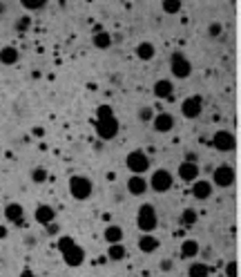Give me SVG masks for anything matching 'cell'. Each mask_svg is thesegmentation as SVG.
I'll list each match as a JSON object with an SVG mask.
<instances>
[{
  "label": "cell",
  "instance_id": "6da1fadb",
  "mask_svg": "<svg viewBox=\"0 0 241 277\" xmlns=\"http://www.w3.org/2000/svg\"><path fill=\"white\" fill-rule=\"evenodd\" d=\"M136 226L139 230H143L145 235H152L159 226V215H156V208L152 204H143L139 208V215H136Z\"/></svg>",
  "mask_w": 241,
  "mask_h": 277
},
{
  "label": "cell",
  "instance_id": "7a4b0ae2",
  "mask_svg": "<svg viewBox=\"0 0 241 277\" xmlns=\"http://www.w3.org/2000/svg\"><path fill=\"white\" fill-rule=\"evenodd\" d=\"M69 195L76 201H85L92 197V181L83 175H74L69 179Z\"/></svg>",
  "mask_w": 241,
  "mask_h": 277
},
{
  "label": "cell",
  "instance_id": "3957f363",
  "mask_svg": "<svg viewBox=\"0 0 241 277\" xmlns=\"http://www.w3.org/2000/svg\"><path fill=\"white\" fill-rule=\"evenodd\" d=\"M125 165H127V170H130L132 175L143 177V172L150 170V156L145 154L143 150H132L130 154L125 156Z\"/></svg>",
  "mask_w": 241,
  "mask_h": 277
},
{
  "label": "cell",
  "instance_id": "277c9868",
  "mask_svg": "<svg viewBox=\"0 0 241 277\" xmlns=\"http://www.w3.org/2000/svg\"><path fill=\"white\" fill-rule=\"evenodd\" d=\"M150 188L154 190V192H168L170 188L174 185V177L170 170H165V168H159V170L152 172V177H150Z\"/></svg>",
  "mask_w": 241,
  "mask_h": 277
},
{
  "label": "cell",
  "instance_id": "5b68a950",
  "mask_svg": "<svg viewBox=\"0 0 241 277\" xmlns=\"http://www.w3.org/2000/svg\"><path fill=\"white\" fill-rule=\"evenodd\" d=\"M170 72L174 78H188L192 74V63L185 59V54L174 52L172 59H170Z\"/></svg>",
  "mask_w": 241,
  "mask_h": 277
},
{
  "label": "cell",
  "instance_id": "8992f818",
  "mask_svg": "<svg viewBox=\"0 0 241 277\" xmlns=\"http://www.w3.org/2000/svg\"><path fill=\"white\" fill-rule=\"evenodd\" d=\"M235 170H232L230 165H219V168H214L212 172V181L210 184L217 185V188H230L232 184H235Z\"/></svg>",
  "mask_w": 241,
  "mask_h": 277
},
{
  "label": "cell",
  "instance_id": "52a82bcc",
  "mask_svg": "<svg viewBox=\"0 0 241 277\" xmlns=\"http://www.w3.org/2000/svg\"><path fill=\"white\" fill-rule=\"evenodd\" d=\"M235 143H237L235 134H232V132H228V130H219L217 134L212 136V148H214V150H219V152L235 150Z\"/></svg>",
  "mask_w": 241,
  "mask_h": 277
},
{
  "label": "cell",
  "instance_id": "ba28073f",
  "mask_svg": "<svg viewBox=\"0 0 241 277\" xmlns=\"http://www.w3.org/2000/svg\"><path fill=\"white\" fill-rule=\"evenodd\" d=\"M96 134L101 136L103 141H110V139H114V136L119 134V121H116V117L101 119V121H96Z\"/></svg>",
  "mask_w": 241,
  "mask_h": 277
},
{
  "label": "cell",
  "instance_id": "9c48e42d",
  "mask_svg": "<svg viewBox=\"0 0 241 277\" xmlns=\"http://www.w3.org/2000/svg\"><path fill=\"white\" fill-rule=\"evenodd\" d=\"M201 112H203L201 96H188L181 103V114H183L185 119H197V117H201Z\"/></svg>",
  "mask_w": 241,
  "mask_h": 277
},
{
  "label": "cell",
  "instance_id": "30bf717a",
  "mask_svg": "<svg viewBox=\"0 0 241 277\" xmlns=\"http://www.w3.org/2000/svg\"><path fill=\"white\" fill-rule=\"evenodd\" d=\"M152 127H154L159 134H168L174 130V117L170 112H159L152 119Z\"/></svg>",
  "mask_w": 241,
  "mask_h": 277
},
{
  "label": "cell",
  "instance_id": "8fae6325",
  "mask_svg": "<svg viewBox=\"0 0 241 277\" xmlns=\"http://www.w3.org/2000/svg\"><path fill=\"white\" fill-rule=\"evenodd\" d=\"M212 188L214 185L208 179H197V181H192V197L199 201H208L212 197Z\"/></svg>",
  "mask_w": 241,
  "mask_h": 277
},
{
  "label": "cell",
  "instance_id": "7c38bea8",
  "mask_svg": "<svg viewBox=\"0 0 241 277\" xmlns=\"http://www.w3.org/2000/svg\"><path fill=\"white\" fill-rule=\"evenodd\" d=\"M177 175H179V179H181V181L192 184V181L199 179V165L197 163H190V161H183V163L179 165Z\"/></svg>",
  "mask_w": 241,
  "mask_h": 277
},
{
  "label": "cell",
  "instance_id": "4fadbf2b",
  "mask_svg": "<svg viewBox=\"0 0 241 277\" xmlns=\"http://www.w3.org/2000/svg\"><path fill=\"white\" fill-rule=\"evenodd\" d=\"M63 259H65V264H67V266L78 268L83 262H85V250H83V246H78V244H74V246L69 248L67 253L63 255Z\"/></svg>",
  "mask_w": 241,
  "mask_h": 277
},
{
  "label": "cell",
  "instance_id": "5bb4252c",
  "mask_svg": "<svg viewBox=\"0 0 241 277\" xmlns=\"http://www.w3.org/2000/svg\"><path fill=\"white\" fill-rule=\"evenodd\" d=\"M34 219L38 221L40 226H49V224H54V221H56V210H54L52 206L43 204V206H38V208H36Z\"/></svg>",
  "mask_w": 241,
  "mask_h": 277
},
{
  "label": "cell",
  "instance_id": "9a60e30c",
  "mask_svg": "<svg viewBox=\"0 0 241 277\" xmlns=\"http://www.w3.org/2000/svg\"><path fill=\"white\" fill-rule=\"evenodd\" d=\"M5 219L11 221L16 226H23L25 224V210L20 204H7L5 206Z\"/></svg>",
  "mask_w": 241,
  "mask_h": 277
},
{
  "label": "cell",
  "instance_id": "2e32d148",
  "mask_svg": "<svg viewBox=\"0 0 241 277\" xmlns=\"http://www.w3.org/2000/svg\"><path fill=\"white\" fill-rule=\"evenodd\" d=\"M127 192L130 195H145L148 192V179L141 175H132L130 179H127Z\"/></svg>",
  "mask_w": 241,
  "mask_h": 277
},
{
  "label": "cell",
  "instance_id": "e0dca14e",
  "mask_svg": "<svg viewBox=\"0 0 241 277\" xmlns=\"http://www.w3.org/2000/svg\"><path fill=\"white\" fill-rule=\"evenodd\" d=\"M159 246H161V242L154 237V235H141L139 237V250L141 253H145V255H152V253H156L159 250Z\"/></svg>",
  "mask_w": 241,
  "mask_h": 277
},
{
  "label": "cell",
  "instance_id": "ac0fdd59",
  "mask_svg": "<svg viewBox=\"0 0 241 277\" xmlns=\"http://www.w3.org/2000/svg\"><path fill=\"white\" fill-rule=\"evenodd\" d=\"M152 92H154L156 98H170L174 92V85H172V81H168V78H159V81L154 83Z\"/></svg>",
  "mask_w": 241,
  "mask_h": 277
},
{
  "label": "cell",
  "instance_id": "d6986e66",
  "mask_svg": "<svg viewBox=\"0 0 241 277\" xmlns=\"http://www.w3.org/2000/svg\"><path fill=\"white\" fill-rule=\"evenodd\" d=\"M136 56H139V61H152L156 56V47L150 40H143L136 45Z\"/></svg>",
  "mask_w": 241,
  "mask_h": 277
},
{
  "label": "cell",
  "instance_id": "ffe728a7",
  "mask_svg": "<svg viewBox=\"0 0 241 277\" xmlns=\"http://www.w3.org/2000/svg\"><path fill=\"white\" fill-rule=\"evenodd\" d=\"M199 250H201V246H199V242H194V239H185V242L181 244V257L183 259L197 257Z\"/></svg>",
  "mask_w": 241,
  "mask_h": 277
},
{
  "label": "cell",
  "instance_id": "44dd1931",
  "mask_svg": "<svg viewBox=\"0 0 241 277\" xmlns=\"http://www.w3.org/2000/svg\"><path fill=\"white\" fill-rule=\"evenodd\" d=\"M92 43H94V47H98V49H107L112 45V34H107V31H103V30H94Z\"/></svg>",
  "mask_w": 241,
  "mask_h": 277
},
{
  "label": "cell",
  "instance_id": "7402d4cb",
  "mask_svg": "<svg viewBox=\"0 0 241 277\" xmlns=\"http://www.w3.org/2000/svg\"><path fill=\"white\" fill-rule=\"evenodd\" d=\"M20 59V54L16 47H2L0 49V63L2 65H16Z\"/></svg>",
  "mask_w": 241,
  "mask_h": 277
},
{
  "label": "cell",
  "instance_id": "603a6c76",
  "mask_svg": "<svg viewBox=\"0 0 241 277\" xmlns=\"http://www.w3.org/2000/svg\"><path fill=\"white\" fill-rule=\"evenodd\" d=\"M125 246L123 244H110V248H107V257L112 259V262H120V259H125Z\"/></svg>",
  "mask_w": 241,
  "mask_h": 277
},
{
  "label": "cell",
  "instance_id": "cb8c5ba5",
  "mask_svg": "<svg viewBox=\"0 0 241 277\" xmlns=\"http://www.w3.org/2000/svg\"><path fill=\"white\" fill-rule=\"evenodd\" d=\"M120 239H123V228H120V226H107L105 242L107 244H120Z\"/></svg>",
  "mask_w": 241,
  "mask_h": 277
},
{
  "label": "cell",
  "instance_id": "d4e9b609",
  "mask_svg": "<svg viewBox=\"0 0 241 277\" xmlns=\"http://www.w3.org/2000/svg\"><path fill=\"white\" fill-rule=\"evenodd\" d=\"M208 275H210V268L203 262H194L192 266L188 268V277H208Z\"/></svg>",
  "mask_w": 241,
  "mask_h": 277
},
{
  "label": "cell",
  "instance_id": "484cf974",
  "mask_svg": "<svg viewBox=\"0 0 241 277\" xmlns=\"http://www.w3.org/2000/svg\"><path fill=\"white\" fill-rule=\"evenodd\" d=\"M199 219V213L194 208H185L183 213H181V224L183 226H194Z\"/></svg>",
  "mask_w": 241,
  "mask_h": 277
},
{
  "label": "cell",
  "instance_id": "4316f807",
  "mask_svg": "<svg viewBox=\"0 0 241 277\" xmlns=\"http://www.w3.org/2000/svg\"><path fill=\"white\" fill-rule=\"evenodd\" d=\"M163 11L165 14H179L181 11V0H163Z\"/></svg>",
  "mask_w": 241,
  "mask_h": 277
},
{
  "label": "cell",
  "instance_id": "83f0119b",
  "mask_svg": "<svg viewBox=\"0 0 241 277\" xmlns=\"http://www.w3.org/2000/svg\"><path fill=\"white\" fill-rule=\"evenodd\" d=\"M114 117V107L112 105H98L96 107V121H101V119H112Z\"/></svg>",
  "mask_w": 241,
  "mask_h": 277
},
{
  "label": "cell",
  "instance_id": "f1b7e54d",
  "mask_svg": "<svg viewBox=\"0 0 241 277\" xmlns=\"http://www.w3.org/2000/svg\"><path fill=\"white\" fill-rule=\"evenodd\" d=\"M47 170H45V168H34V170H31V181H34V184H45V181H47Z\"/></svg>",
  "mask_w": 241,
  "mask_h": 277
},
{
  "label": "cell",
  "instance_id": "f546056e",
  "mask_svg": "<svg viewBox=\"0 0 241 277\" xmlns=\"http://www.w3.org/2000/svg\"><path fill=\"white\" fill-rule=\"evenodd\" d=\"M74 244H76V242H74L72 237H60V239H58V250H60V255L67 253V250L74 246Z\"/></svg>",
  "mask_w": 241,
  "mask_h": 277
},
{
  "label": "cell",
  "instance_id": "4dcf8cb0",
  "mask_svg": "<svg viewBox=\"0 0 241 277\" xmlns=\"http://www.w3.org/2000/svg\"><path fill=\"white\" fill-rule=\"evenodd\" d=\"M47 5L45 0H23V7L25 9H43Z\"/></svg>",
  "mask_w": 241,
  "mask_h": 277
},
{
  "label": "cell",
  "instance_id": "1f68e13d",
  "mask_svg": "<svg viewBox=\"0 0 241 277\" xmlns=\"http://www.w3.org/2000/svg\"><path fill=\"white\" fill-rule=\"evenodd\" d=\"M221 34H223L221 23H212L210 27H208V36H210V38H219Z\"/></svg>",
  "mask_w": 241,
  "mask_h": 277
},
{
  "label": "cell",
  "instance_id": "d6a6232c",
  "mask_svg": "<svg viewBox=\"0 0 241 277\" xmlns=\"http://www.w3.org/2000/svg\"><path fill=\"white\" fill-rule=\"evenodd\" d=\"M29 27H31V18H29V16H23V18L16 23V30L18 31H27Z\"/></svg>",
  "mask_w": 241,
  "mask_h": 277
},
{
  "label": "cell",
  "instance_id": "836d02e7",
  "mask_svg": "<svg viewBox=\"0 0 241 277\" xmlns=\"http://www.w3.org/2000/svg\"><path fill=\"white\" fill-rule=\"evenodd\" d=\"M139 119H141V121H152V119H154L152 107H141V110H139Z\"/></svg>",
  "mask_w": 241,
  "mask_h": 277
},
{
  "label": "cell",
  "instance_id": "e575fe53",
  "mask_svg": "<svg viewBox=\"0 0 241 277\" xmlns=\"http://www.w3.org/2000/svg\"><path fill=\"white\" fill-rule=\"evenodd\" d=\"M226 277H237V262L226 264Z\"/></svg>",
  "mask_w": 241,
  "mask_h": 277
},
{
  "label": "cell",
  "instance_id": "d590c367",
  "mask_svg": "<svg viewBox=\"0 0 241 277\" xmlns=\"http://www.w3.org/2000/svg\"><path fill=\"white\" fill-rule=\"evenodd\" d=\"M161 271H172V262H170V259H163V262H161Z\"/></svg>",
  "mask_w": 241,
  "mask_h": 277
},
{
  "label": "cell",
  "instance_id": "8d00e7d4",
  "mask_svg": "<svg viewBox=\"0 0 241 277\" xmlns=\"http://www.w3.org/2000/svg\"><path fill=\"white\" fill-rule=\"evenodd\" d=\"M45 228H47V235H58V226L49 224V226H45Z\"/></svg>",
  "mask_w": 241,
  "mask_h": 277
},
{
  "label": "cell",
  "instance_id": "74e56055",
  "mask_svg": "<svg viewBox=\"0 0 241 277\" xmlns=\"http://www.w3.org/2000/svg\"><path fill=\"white\" fill-rule=\"evenodd\" d=\"M20 277H36V275H34V271H31V268H23Z\"/></svg>",
  "mask_w": 241,
  "mask_h": 277
},
{
  "label": "cell",
  "instance_id": "f35d334b",
  "mask_svg": "<svg viewBox=\"0 0 241 277\" xmlns=\"http://www.w3.org/2000/svg\"><path fill=\"white\" fill-rule=\"evenodd\" d=\"M7 235H9V233H7V228H5V226H0V239H7Z\"/></svg>",
  "mask_w": 241,
  "mask_h": 277
}]
</instances>
